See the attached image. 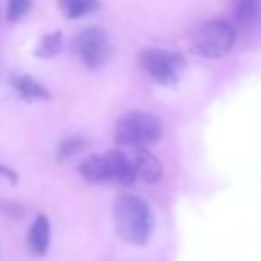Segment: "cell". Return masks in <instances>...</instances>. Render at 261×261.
Returning <instances> with one entry per match:
<instances>
[{
	"label": "cell",
	"mask_w": 261,
	"mask_h": 261,
	"mask_svg": "<svg viewBox=\"0 0 261 261\" xmlns=\"http://www.w3.org/2000/svg\"><path fill=\"white\" fill-rule=\"evenodd\" d=\"M153 212L146 201L137 196H121L114 204V226L124 242L144 245L153 231Z\"/></svg>",
	"instance_id": "1"
},
{
	"label": "cell",
	"mask_w": 261,
	"mask_h": 261,
	"mask_svg": "<svg viewBox=\"0 0 261 261\" xmlns=\"http://www.w3.org/2000/svg\"><path fill=\"white\" fill-rule=\"evenodd\" d=\"M79 171L91 183L117 181L121 185H132L137 181L130 155L119 149L87 156L80 164Z\"/></svg>",
	"instance_id": "2"
},
{
	"label": "cell",
	"mask_w": 261,
	"mask_h": 261,
	"mask_svg": "<svg viewBox=\"0 0 261 261\" xmlns=\"http://www.w3.org/2000/svg\"><path fill=\"white\" fill-rule=\"evenodd\" d=\"M162 137V124L153 114L142 110H132L121 116L114 130V141L117 146L139 149L155 144Z\"/></svg>",
	"instance_id": "3"
},
{
	"label": "cell",
	"mask_w": 261,
	"mask_h": 261,
	"mask_svg": "<svg viewBox=\"0 0 261 261\" xmlns=\"http://www.w3.org/2000/svg\"><path fill=\"white\" fill-rule=\"evenodd\" d=\"M237 43V29L227 20H210L199 25L192 36L190 50L204 59H222Z\"/></svg>",
	"instance_id": "4"
},
{
	"label": "cell",
	"mask_w": 261,
	"mask_h": 261,
	"mask_svg": "<svg viewBox=\"0 0 261 261\" xmlns=\"http://www.w3.org/2000/svg\"><path fill=\"white\" fill-rule=\"evenodd\" d=\"M139 62L149 79L160 86H176L187 66V59L181 52L156 48V46L141 50Z\"/></svg>",
	"instance_id": "5"
},
{
	"label": "cell",
	"mask_w": 261,
	"mask_h": 261,
	"mask_svg": "<svg viewBox=\"0 0 261 261\" xmlns=\"http://www.w3.org/2000/svg\"><path fill=\"white\" fill-rule=\"evenodd\" d=\"M73 50L87 69H98L110 59L109 36L103 29H84L73 39Z\"/></svg>",
	"instance_id": "6"
},
{
	"label": "cell",
	"mask_w": 261,
	"mask_h": 261,
	"mask_svg": "<svg viewBox=\"0 0 261 261\" xmlns=\"http://www.w3.org/2000/svg\"><path fill=\"white\" fill-rule=\"evenodd\" d=\"M128 155H130L137 179H142L146 183L160 181L162 174H164V167H162L160 160L151 151H148L146 148H139L132 149V153H128Z\"/></svg>",
	"instance_id": "7"
},
{
	"label": "cell",
	"mask_w": 261,
	"mask_h": 261,
	"mask_svg": "<svg viewBox=\"0 0 261 261\" xmlns=\"http://www.w3.org/2000/svg\"><path fill=\"white\" fill-rule=\"evenodd\" d=\"M50 231L52 229H50L48 217L39 213L34 219V222H32L31 229H29V238H27L29 251H31L36 258H43V256H46V252H48Z\"/></svg>",
	"instance_id": "8"
},
{
	"label": "cell",
	"mask_w": 261,
	"mask_h": 261,
	"mask_svg": "<svg viewBox=\"0 0 261 261\" xmlns=\"http://www.w3.org/2000/svg\"><path fill=\"white\" fill-rule=\"evenodd\" d=\"M11 86L16 94L25 101H43L50 100V93L41 82L31 75H14L11 79Z\"/></svg>",
	"instance_id": "9"
},
{
	"label": "cell",
	"mask_w": 261,
	"mask_h": 261,
	"mask_svg": "<svg viewBox=\"0 0 261 261\" xmlns=\"http://www.w3.org/2000/svg\"><path fill=\"white\" fill-rule=\"evenodd\" d=\"M57 7L68 20H79L100 7V0H57Z\"/></svg>",
	"instance_id": "10"
},
{
	"label": "cell",
	"mask_w": 261,
	"mask_h": 261,
	"mask_svg": "<svg viewBox=\"0 0 261 261\" xmlns=\"http://www.w3.org/2000/svg\"><path fill=\"white\" fill-rule=\"evenodd\" d=\"M237 23L251 27L261 18V0H233Z\"/></svg>",
	"instance_id": "11"
},
{
	"label": "cell",
	"mask_w": 261,
	"mask_h": 261,
	"mask_svg": "<svg viewBox=\"0 0 261 261\" xmlns=\"http://www.w3.org/2000/svg\"><path fill=\"white\" fill-rule=\"evenodd\" d=\"M62 46H64V36L61 31L50 32L45 34L39 41V46L36 48V55L41 59H54L62 52Z\"/></svg>",
	"instance_id": "12"
},
{
	"label": "cell",
	"mask_w": 261,
	"mask_h": 261,
	"mask_svg": "<svg viewBox=\"0 0 261 261\" xmlns=\"http://www.w3.org/2000/svg\"><path fill=\"white\" fill-rule=\"evenodd\" d=\"M84 146H86V141H84L82 137H68V139H64V141L61 142V146H59L57 160L62 162V160H66V158L73 156L75 153L82 151Z\"/></svg>",
	"instance_id": "13"
},
{
	"label": "cell",
	"mask_w": 261,
	"mask_h": 261,
	"mask_svg": "<svg viewBox=\"0 0 261 261\" xmlns=\"http://www.w3.org/2000/svg\"><path fill=\"white\" fill-rule=\"evenodd\" d=\"M32 7V0H9L7 2V11L6 16L9 21H18L23 16H27V13Z\"/></svg>",
	"instance_id": "14"
},
{
	"label": "cell",
	"mask_w": 261,
	"mask_h": 261,
	"mask_svg": "<svg viewBox=\"0 0 261 261\" xmlns=\"http://www.w3.org/2000/svg\"><path fill=\"white\" fill-rule=\"evenodd\" d=\"M0 176H2V178H6L7 181H11V183H16L18 181L16 171H13V169L7 167V165H4V164H0Z\"/></svg>",
	"instance_id": "15"
}]
</instances>
